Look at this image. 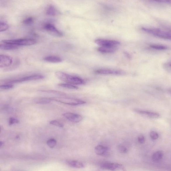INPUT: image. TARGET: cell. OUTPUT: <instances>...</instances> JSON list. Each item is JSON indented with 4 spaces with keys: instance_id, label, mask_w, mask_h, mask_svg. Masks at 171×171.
<instances>
[{
    "instance_id": "1",
    "label": "cell",
    "mask_w": 171,
    "mask_h": 171,
    "mask_svg": "<svg viewBox=\"0 0 171 171\" xmlns=\"http://www.w3.org/2000/svg\"><path fill=\"white\" fill-rule=\"evenodd\" d=\"M55 74L58 79L67 83L76 85L85 84V81L78 77L71 75L61 71L56 72Z\"/></svg>"
},
{
    "instance_id": "2",
    "label": "cell",
    "mask_w": 171,
    "mask_h": 171,
    "mask_svg": "<svg viewBox=\"0 0 171 171\" xmlns=\"http://www.w3.org/2000/svg\"><path fill=\"white\" fill-rule=\"evenodd\" d=\"M141 30L147 33L158 38L171 40V31H166L159 28L150 27H143L141 28Z\"/></svg>"
},
{
    "instance_id": "3",
    "label": "cell",
    "mask_w": 171,
    "mask_h": 171,
    "mask_svg": "<svg viewBox=\"0 0 171 171\" xmlns=\"http://www.w3.org/2000/svg\"><path fill=\"white\" fill-rule=\"evenodd\" d=\"M52 101L72 106L80 105L86 103L84 101L73 98L67 97H55L50 98Z\"/></svg>"
},
{
    "instance_id": "4",
    "label": "cell",
    "mask_w": 171,
    "mask_h": 171,
    "mask_svg": "<svg viewBox=\"0 0 171 171\" xmlns=\"http://www.w3.org/2000/svg\"><path fill=\"white\" fill-rule=\"evenodd\" d=\"M6 43L16 44L18 46H28L34 45L37 43L36 40L31 39H22L13 40H4Z\"/></svg>"
},
{
    "instance_id": "5",
    "label": "cell",
    "mask_w": 171,
    "mask_h": 171,
    "mask_svg": "<svg viewBox=\"0 0 171 171\" xmlns=\"http://www.w3.org/2000/svg\"><path fill=\"white\" fill-rule=\"evenodd\" d=\"M44 78V76L39 74H36L27 76L23 78L9 80L7 81V83H15L39 80Z\"/></svg>"
},
{
    "instance_id": "6",
    "label": "cell",
    "mask_w": 171,
    "mask_h": 171,
    "mask_svg": "<svg viewBox=\"0 0 171 171\" xmlns=\"http://www.w3.org/2000/svg\"><path fill=\"white\" fill-rule=\"evenodd\" d=\"M43 28L49 33L53 36L60 37L63 36V33L58 30L52 23H46L43 25Z\"/></svg>"
},
{
    "instance_id": "7",
    "label": "cell",
    "mask_w": 171,
    "mask_h": 171,
    "mask_svg": "<svg viewBox=\"0 0 171 171\" xmlns=\"http://www.w3.org/2000/svg\"><path fill=\"white\" fill-rule=\"evenodd\" d=\"M95 73L100 75H123L126 72L122 70L107 68L100 69L96 70Z\"/></svg>"
},
{
    "instance_id": "8",
    "label": "cell",
    "mask_w": 171,
    "mask_h": 171,
    "mask_svg": "<svg viewBox=\"0 0 171 171\" xmlns=\"http://www.w3.org/2000/svg\"><path fill=\"white\" fill-rule=\"evenodd\" d=\"M95 43L100 46L117 47L120 44L119 42L111 40L97 39L95 41Z\"/></svg>"
},
{
    "instance_id": "9",
    "label": "cell",
    "mask_w": 171,
    "mask_h": 171,
    "mask_svg": "<svg viewBox=\"0 0 171 171\" xmlns=\"http://www.w3.org/2000/svg\"><path fill=\"white\" fill-rule=\"evenodd\" d=\"M100 166L103 169L110 170H122L123 168V165L120 164L109 162L102 163Z\"/></svg>"
},
{
    "instance_id": "10",
    "label": "cell",
    "mask_w": 171,
    "mask_h": 171,
    "mask_svg": "<svg viewBox=\"0 0 171 171\" xmlns=\"http://www.w3.org/2000/svg\"><path fill=\"white\" fill-rule=\"evenodd\" d=\"M63 115L71 122L77 123L82 120V116L78 114L72 113H66L63 114Z\"/></svg>"
},
{
    "instance_id": "11",
    "label": "cell",
    "mask_w": 171,
    "mask_h": 171,
    "mask_svg": "<svg viewBox=\"0 0 171 171\" xmlns=\"http://www.w3.org/2000/svg\"><path fill=\"white\" fill-rule=\"evenodd\" d=\"M13 62V58L10 56L4 54L0 55V67L1 68L10 66Z\"/></svg>"
},
{
    "instance_id": "12",
    "label": "cell",
    "mask_w": 171,
    "mask_h": 171,
    "mask_svg": "<svg viewBox=\"0 0 171 171\" xmlns=\"http://www.w3.org/2000/svg\"><path fill=\"white\" fill-rule=\"evenodd\" d=\"M135 111L137 113L141 114L142 115L148 117L149 118H158L160 117V115L156 112L139 109H135Z\"/></svg>"
},
{
    "instance_id": "13",
    "label": "cell",
    "mask_w": 171,
    "mask_h": 171,
    "mask_svg": "<svg viewBox=\"0 0 171 171\" xmlns=\"http://www.w3.org/2000/svg\"><path fill=\"white\" fill-rule=\"evenodd\" d=\"M19 47L16 44H12L6 43L3 41L1 42L0 44V49L1 50H15Z\"/></svg>"
},
{
    "instance_id": "14",
    "label": "cell",
    "mask_w": 171,
    "mask_h": 171,
    "mask_svg": "<svg viewBox=\"0 0 171 171\" xmlns=\"http://www.w3.org/2000/svg\"><path fill=\"white\" fill-rule=\"evenodd\" d=\"M66 163L70 167L74 168H82L85 167L83 163L78 160H66Z\"/></svg>"
},
{
    "instance_id": "15",
    "label": "cell",
    "mask_w": 171,
    "mask_h": 171,
    "mask_svg": "<svg viewBox=\"0 0 171 171\" xmlns=\"http://www.w3.org/2000/svg\"><path fill=\"white\" fill-rule=\"evenodd\" d=\"M46 13L48 16H55L58 15L59 13L54 6L53 5H50L47 8Z\"/></svg>"
},
{
    "instance_id": "16",
    "label": "cell",
    "mask_w": 171,
    "mask_h": 171,
    "mask_svg": "<svg viewBox=\"0 0 171 171\" xmlns=\"http://www.w3.org/2000/svg\"><path fill=\"white\" fill-rule=\"evenodd\" d=\"M108 151V147L101 145H98L96 146L95 148V151L96 154L98 155H104Z\"/></svg>"
},
{
    "instance_id": "17",
    "label": "cell",
    "mask_w": 171,
    "mask_h": 171,
    "mask_svg": "<svg viewBox=\"0 0 171 171\" xmlns=\"http://www.w3.org/2000/svg\"><path fill=\"white\" fill-rule=\"evenodd\" d=\"M45 61L51 63H59L62 62V60L61 58L56 56H49L44 58Z\"/></svg>"
},
{
    "instance_id": "18",
    "label": "cell",
    "mask_w": 171,
    "mask_h": 171,
    "mask_svg": "<svg viewBox=\"0 0 171 171\" xmlns=\"http://www.w3.org/2000/svg\"><path fill=\"white\" fill-rule=\"evenodd\" d=\"M97 50L98 51L102 53H111L115 52L117 50V47L100 46L98 48Z\"/></svg>"
},
{
    "instance_id": "19",
    "label": "cell",
    "mask_w": 171,
    "mask_h": 171,
    "mask_svg": "<svg viewBox=\"0 0 171 171\" xmlns=\"http://www.w3.org/2000/svg\"><path fill=\"white\" fill-rule=\"evenodd\" d=\"M163 153L161 151H158L155 152L152 157V160L154 162H157L160 161L163 158Z\"/></svg>"
},
{
    "instance_id": "20",
    "label": "cell",
    "mask_w": 171,
    "mask_h": 171,
    "mask_svg": "<svg viewBox=\"0 0 171 171\" xmlns=\"http://www.w3.org/2000/svg\"><path fill=\"white\" fill-rule=\"evenodd\" d=\"M52 101L50 98L46 97H40L35 99L34 102L37 104H45L49 103Z\"/></svg>"
},
{
    "instance_id": "21",
    "label": "cell",
    "mask_w": 171,
    "mask_h": 171,
    "mask_svg": "<svg viewBox=\"0 0 171 171\" xmlns=\"http://www.w3.org/2000/svg\"><path fill=\"white\" fill-rule=\"evenodd\" d=\"M58 86L61 87L71 89H79L77 87L69 83L59 84H58Z\"/></svg>"
},
{
    "instance_id": "22",
    "label": "cell",
    "mask_w": 171,
    "mask_h": 171,
    "mask_svg": "<svg viewBox=\"0 0 171 171\" xmlns=\"http://www.w3.org/2000/svg\"><path fill=\"white\" fill-rule=\"evenodd\" d=\"M152 49L158 50H167V47L164 45H160V44H152L150 46Z\"/></svg>"
},
{
    "instance_id": "23",
    "label": "cell",
    "mask_w": 171,
    "mask_h": 171,
    "mask_svg": "<svg viewBox=\"0 0 171 171\" xmlns=\"http://www.w3.org/2000/svg\"><path fill=\"white\" fill-rule=\"evenodd\" d=\"M48 146L51 148H53L57 144V141L53 138H51L48 140L46 142Z\"/></svg>"
},
{
    "instance_id": "24",
    "label": "cell",
    "mask_w": 171,
    "mask_h": 171,
    "mask_svg": "<svg viewBox=\"0 0 171 171\" xmlns=\"http://www.w3.org/2000/svg\"><path fill=\"white\" fill-rule=\"evenodd\" d=\"M34 22V19L33 17L30 16L25 19L23 21V24L27 25H30L33 23Z\"/></svg>"
},
{
    "instance_id": "25",
    "label": "cell",
    "mask_w": 171,
    "mask_h": 171,
    "mask_svg": "<svg viewBox=\"0 0 171 171\" xmlns=\"http://www.w3.org/2000/svg\"><path fill=\"white\" fill-rule=\"evenodd\" d=\"M50 123L51 125L61 128H63L64 126V125L62 123L56 120L51 121L50 122Z\"/></svg>"
},
{
    "instance_id": "26",
    "label": "cell",
    "mask_w": 171,
    "mask_h": 171,
    "mask_svg": "<svg viewBox=\"0 0 171 171\" xmlns=\"http://www.w3.org/2000/svg\"><path fill=\"white\" fill-rule=\"evenodd\" d=\"M9 28L8 25L4 22H1V28L0 32H1L6 31Z\"/></svg>"
},
{
    "instance_id": "27",
    "label": "cell",
    "mask_w": 171,
    "mask_h": 171,
    "mask_svg": "<svg viewBox=\"0 0 171 171\" xmlns=\"http://www.w3.org/2000/svg\"><path fill=\"white\" fill-rule=\"evenodd\" d=\"M13 87V85L12 84H7L6 85H1L0 87V89L1 90H6L10 89Z\"/></svg>"
},
{
    "instance_id": "28",
    "label": "cell",
    "mask_w": 171,
    "mask_h": 171,
    "mask_svg": "<svg viewBox=\"0 0 171 171\" xmlns=\"http://www.w3.org/2000/svg\"><path fill=\"white\" fill-rule=\"evenodd\" d=\"M118 150L120 153H125L128 152V149L125 146L122 145H119L118 147Z\"/></svg>"
},
{
    "instance_id": "29",
    "label": "cell",
    "mask_w": 171,
    "mask_h": 171,
    "mask_svg": "<svg viewBox=\"0 0 171 171\" xmlns=\"http://www.w3.org/2000/svg\"><path fill=\"white\" fill-rule=\"evenodd\" d=\"M150 136L151 139L154 140L157 139L159 137L158 133L154 131H152L150 133Z\"/></svg>"
},
{
    "instance_id": "30",
    "label": "cell",
    "mask_w": 171,
    "mask_h": 171,
    "mask_svg": "<svg viewBox=\"0 0 171 171\" xmlns=\"http://www.w3.org/2000/svg\"><path fill=\"white\" fill-rule=\"evenodd\" d=\"M19 121L18 119L14 118H11L9 120V125H12L13 124L18 123Z\"/></svg>"
},
{
    "instance_id": "31",
    "label": "cell",
    "mask_w": 171,
    "mask_h": 171,
    "mask_svg": "<svg viewBox=\"0 0 171 171\" xmlns=\"http://www.w3.org/2000/svg\"><path fill=\"white\" fill-rule=\"evenodd\" d=\"M138 141L140 144H143L145 142V137L143 135H140L138 138Z\"/></svg>"
},
{
    "instance_id": "32",
    "label": "cell",
    "mask_w": 171,
    "mask_h": 171,
    "mask_svg": "<svg viewBox=\"0 0 171 171\" xmlns=\"http://www.w3.org/2000/svg\"><path fill=\"white\" fill-rule=\"evenodd\" d=\"M165 2H166L171 6V0H164Z\"/></svg>"
},
{
    "instance_id": "33",
    "label": "cell",
    "mask_w": 171,
    "mask_h": 171,
    "mask_svg": "<svg viewBox=\"0 0 171 171\" xmlns=\"http://www.w3.org/2000/svg\"><path fill=\"white\" fill-rule=\"evenodd\" d=\"M153 1L159 2H164V0H153Z\"/></svg>"
},
{
    "instance_id": "34",
    "label": "cell",
    "mask_w": 171,
    "mask_h": 171,
    "mask_svg": "<svg viewBox=\"0 0 171 171\" xmlns=\"http://www.w3.org/2000/svg\"><path fill=\"white\" fill-rule=\"evenodd\" d=\"M4 142L3 141H1V147H2V146H3V145H4Z\"/></svg>"
},
{
    "instance_id": "35",
    "label": "cell",
    "mask_w": 171,
    "mask_h": 171,
    "mask_svg": "<svg viewBox=\"0 0 171 171\" xmlns=\"http://www.w3.org/2000/svg\"><path fill=\"white\" fill-rule=\"evenodd\" d=\"M168 92H169V93L171 94V89H170V90H168Z\"/></svg>"
}]
</instances>
